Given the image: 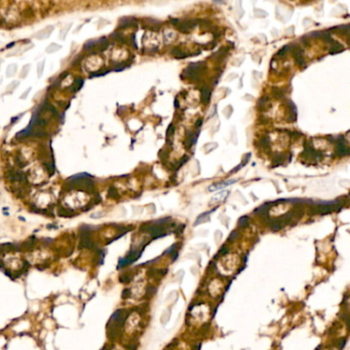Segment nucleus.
<instances>
[{"mask_svg":"<svg viewBox=\"0 0 350 350\" xmlns=\"http://www.w3.org/2000/svg\"><path fill=\"white\" fill-rule=\"evenodd\" d=\"M173 25L176 27V29L181 33H190V30L194 29V27L197 25V21L194 20H184V21H179V20H172Z\"/></svg>","mask_w":350,"mask_h":350,"instance_id":"f257e3e1","label":"nucleus"},{"mask_svg":"<svg viewBox=\"0 0 350 350\" xmlns=\"http://www.w3.org/2000/svg\"><path fill=\"white\" fill-rule=\"evenodd\" d=\"M137 25V22L134 18H123L120 20V23L118 28L119 29H125V28L133 27Z\"/></svg>","mask_w":350,"mask_h":350,"instance_id":"f03ea898","label":"nucleus"},{"mask_svg":"<svg viewBox=\"0 0 350 350\" xmlns=\"http://www.w3.org/2000/svg\"><path fill=\"white\" fill-rule=\"evenodd\" d=\"M198 133H199V131H197V132H188V134H186V141H184V144H186V147H188V149L192 147V145L196 143L198 135H199Z\"/></svg>","mask_w":350,"mask_h":350,"instance_id":"7ed1b4c3","label":"nucleus"},{"mask_svg":"<svg viewBox=\"0 0 350 350\" xmlns=\"http://www.w3.org/2000/svg\"><path fill=\"white\" fill-rule=\"evenodd\" d=\"M237 179H230V180H226V181H222V182H219V183H215V184H212L211 186H209V190L210 192H214V190H221L223 188H226V186H230L231 183L236 182Z\"/></svg>","mask_w":350,"mask_h":350,"instance_id":"20e7f679","label":"nucleus"},{"mask_svg":"<svg viewBox=\"0 0 350 350\" xmlns=\"http://www.w3.org/2000/svg\"><path fill=\"white\" fill-rule=\"evenodd\" d=\"M52 31H53V27L52 26H49V27H46L45 29H43V30L39 31L37 34L34 35V37H36L37 39H40V40H41V39H45V38H47V37H49V35L51 34Z\"/></svg>","mask_w":350,"mask_h":350,"instance_id":"39448f33","label":"nucleus"},{"mask_svg":"<svg viewBox=\"0 0 350 350\" xmlns=\"http://www.w3.org/2000/svg\"><path fill=\"white\" fill-rule=\"evenodd\" d=\"M210 89L207 88V87H203L201 88V101L203 103H209V99H210Z\"/></svg>","mask_w":350,"mask_h":350,"instance_id":"423d86ee","label":"nucleus"},{"mask_svg":"<svg viewBox=\"0 0 350 350\" xmlns=\"http://www.w3.org/2000/svg\"><path fill=\"white\" fill-rule=\"evenodd\" d=\"M213 211V210H212ZM212 211H210V212H206V213H203V214H201V215L199 216V217L197 218V220H196V222H194V225H199V224H201V223H203V222H206V221H208L209 220V218H210V213L212 212Z\"/></svg>","mask_w":350,"mask_h":350,"instance_id":"0eeeda50","label":"nucleus"},{"mask_svg":"<svg viewBox=\"0 0 350 350\" xmlns=\"http://www.w3.org/2000/svg\"><path fill=\"white\" fill-rule=\"evenodd\" d=\"M331 45H332V46H331V50H330V52L332 53V54H334V53L341 52V51L344 49V47L341 45V44L339 43V42L334 41L332 44H331Z\"/></svg>","mask_w":350,"mask_h":350,"instance_id":"6e6552de","label":"nucleus"},{"mask_svg":"<svg viewBox=\"0 0 350 350\" xmlns=\"http://www.w3.org/2000/svg\"><path fill=\"white\" fill-rule=\"evenodd\" d=\"M171 53H172V55H173L174 57H176V58H184V57H188V54H186L183 50L179 49L178 47L174 48Z\"/></svg>","mask_w":350,"mask_h":350,"instance_id":"1a4fd4ad","label":"nucleus"},{"mask_svg":"<svg viewBox=\"0 0 350 350\" xmlns=\"http://www.w3.org/2000/svg\"><path fill=\"white\" fill-rule=\"evenodd\" d=\"M82 85H83L82 79H76L75 82H74L73 85H72L71 89L73 90V91H77V90H79L81 87H82Z\"/></svg>","mask_w":350,"mask_h":350,"instance_id":"9d476101","label":"nucleus"},{"mask_svg":"<svg viewBox=\"0 0 350 350\" xmlns=\"http://www.w3.org/2000/svg\"><path fill=\"white\" fill-rule=\"evenodd\" d=\"M249 222H250V218L248 217V216H243V217H241L240 219H239V225L244 228V227L249 225Z\"/></svg>","mask_w":350,"mask_h":350,"instance_id":"9b49d317","label":"nucleus"},{"mask_svg":"<svg viewBox=\"0 0 350 350\" xmlns=\"http://www.w3.org/2000/svg\"><path fill=\"white\" fill-rule=\"evenodd\" d=\"M60 45H58V44H55V43H51L50 45L46 48V52L52 53V52H55V51H57V50H60Z\"/></svg>","mask_w":350,"mask_h":350,"instance_id":"f8f14e48","label":"nucleus"},{"mask_svg":"<svg viewBox=\"0 0 350 350\" xmlns=\"http://www.w3.org/2000/svg\"><path fill=\"white\" fill-rule=\"evenodd\" d=\"M16 71V65H10V66L7 68V71H6V74L7 76H12Z\"/></svg>","mask_w":350,"mask_h":350,"instance_id":"ddd939ff","label":"nucleus"},{"mask_svg":"<svg viewBox=\"0 0 350 350\" xmlns=\"http://www.w3.org/2000/svg\"><path fill=\"white\" fill-rule=\"evenodd\" d=\"M109 197H111V198H118V197H119L118 192H117V190L114 188V186H111L110 190H109Z\"/></svg>","mask_w":350,"mask_h":350,"instance_id":"4468645a","label":"nucleus"},{"mask_svg":"<svg viewBox=\"0 0 350 350\" xmlns=\"http://www.w3.org/2000/svg\"><path fill=\"white\" fill-rule=\"evenodd\" d=\"M177 247H178V244H174V245H172L171 247L168 248V249L165 251L164 254L170 255V254H172V253H175V250L177 249Z\"/></svg>","mask_w":350,"mask_h":350,"instance_id":"2eb2a0df","label":"nucleus"},{"mask_svg":"<svg viewBox=\"0 0 350 350\" xmlns=\"http://www.w3.org/2000/svg\"><path fill=\"white\" fill-rule=\"evenodd\" d=\"M239 236H240V234H239V232H238V231H237V230L232 231V232H231L230 234H229V237H228V241H229V242H232V241L237 240V239L239 238Z\"/></svg>","mask_w":350,"mask_h":350,"instance_id":"dca6fc26","label":"nucleus"},{"mask_svg":"<svg viewBox=\"0 0 350 350\" xmlns=\"http://www.w3.org/2000/svg\"><path fill=\"white\" fill-rule=\"evenodd\" d=\"M43 68H44V60H42L41 63H39V64H38V70H37V71H38V76H39V77L42 75Z\"/></svg>","mask_w":350,"mask_h":350,"instance_id":"f3484780","label":"nucleus"},{"mask_svg":"<svg viewBox=\"0 0 350 350\" xmlns=\"http://www.w3.org/2000/svg\"><path fill=\"white\" fill-rule=\"evenodd\" d=\"M174 130H175V128H174V126L171 124L167 129V136H171V135L174 133Z\"/></svg>","mask_w":350,"mask_h":350,"instance_id":"a211bd4d","label":"nucleus"},{"mask_svg":"<svg viewBox=\"0 0 350 350\" xmlns=\"http://www.w3.org/2000/svg\"><path fill=\"white\" fill-rule=\"evenodd\" d=\"M29 70H30V66H29V65H27V66L25 67V68H24L23 69V72H22V77H26V76H27V74H28V72H29Z\"/></svg>","mask_w":350,"mask_h":350,"instance_id":"6ab92c4d","label":"nucleus"},{"mask_svg":"<svg viewBox=\"0 0 350 350\" xmlns=\"http://www.w3.org/2000/svg\"><path fill=\"white\" fill-rule=\"evenodd\" d=\"M184 227H186V225H184V224H180V225H178V227H177V228H176V230H175V231H176L177 233H181V231H182L183 229H184Z\"/></svg>","mask_w":350,"mask_h":350,"instance_id":"aec40b11","label":"nucleus"},{"mask_svg":"<svg viewBox=\"0 0 350 350\" xmlns=\"http://www.w3.org/2000/svg\"><path fill=\"white\" fill-rule=\"evenodd\" d=\"M227 252V248L226 247H224V246H223V247L221 248V250H220L219 251V254H225V253H226Z\"/></svg>","mask_w":350,"mask_h":350,"instance_id":"412c9836","label":"nucleus"},{"mask_svg":"<svg viewBox=\"0 0 350 350\" xmlns=\"http://www.w3.org/2000/svg\"><path fill=\"white\" fill-rule=\"evenodd\" d=\"M202 123H203V120H198L197 121V123H196V127H197V128H199V127H201V125H202Z\"/></svg>","mask_w":350,"mask_h":350,"instance_id":"4be33fe9","label":"nucleus"},{"mask_svg":"<svg viewBox=\"0 0 350 350\" xmlns=\"http://www.w3.org/2000/svg\"><path fill=\"white\" fill-rule=\"evenodd\" d=\"M174 105H175V107H176V108H178V107H179V105H178V101H175V103H174Z\"/></svg>","mask_w":350,"mask_h":350,"instance_id":"5701e85b","label":"nucleus"}]
</instances>
